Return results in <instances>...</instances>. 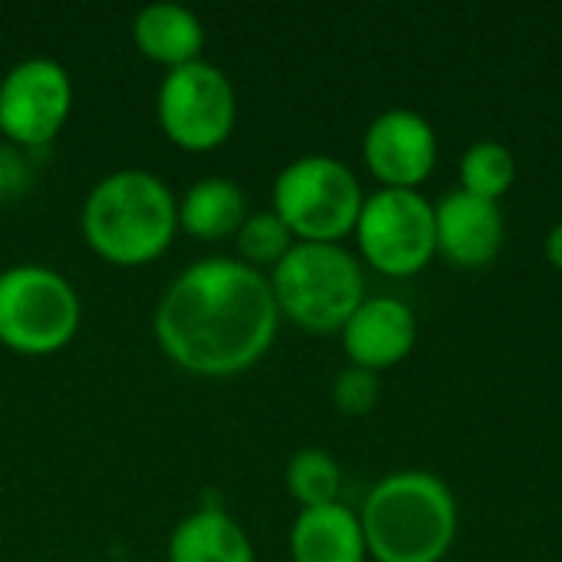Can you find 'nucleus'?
Wrapping results in <instances>:
<instances>
[{
    "mask_svg": "<svg viewBox=\"0 0 562 562\" xmlns=\"http://www.w3.org/2000/svg\"><path fill=\"white\" fill-rule=\"evenodd\" d=\"M366 194L356 171L333 155L293 158L273 181V214L296 244H339L359 224Z\"/></svg>",
    "mask_w": 562,
    "mask_h": 562,
    "instance_id": "5",
    "label": "nucleus"
},
{
    "mask_svg": "<svg viewBox=\"0 0 562 562\" xmlns=\"http://www.w3.org/2000/svg\"><path fill=\"white\" fill-rule=\"evenodd\" d=\"M155 112L161 132L184 151H211L224 145L237 125V92L224 69L198 59L168 76L158 86Z\"/></svg>",
    "mask_w": 562,
    "mask_h": 562,
    "instance_id": "8",
    "label": "nucleus"
},
{
    "mask_svg": "<svg viewBox=\"0 0 562 562\" xmlns=\"http://www.w3.org/2000/svg\"><path fill=\"white\" fill-rule=\"evenodd\" d=\"M247 221V201L231 178H201L178 201V227L194 240H224Z\"/></svg>",
    "mask_w": 562,
    "mask_h": 562,
    "instance_id": "16",
    "label": "nucleus"
},
{
    "mask_svg": "<svg viewBox=\"0 0 562 562\" xmlns=\"http://www.w3.org/2000/svg\"><path fill=\"white\" fill-rule=\"evenodd\" d=\"M175 234L178 198L151 171H112L86 194L82 237L105 263L145 267L171 247Z\"/></svg>",
    "mask_w": 562,
    "mask_h": 562,
    "instance_id": "3",
    "label": "nucleus"
},
{
    "mask_svg": "<svg viewBox=\"0 0 562 562\" xmlns=\"http://www.w3.org/2000/svg\"><path fill=\"white\" fill-rule=\"evenodd\" d=\"M382 395V382L379 372L359 369V366H346L336 379H333V405L349 415V418H362L379 405Z\"/></svg>",
    "mask_w": 562,
    "mask_h": 562,
    "instance_id": "20",
    "label": "nucleus"
},
{
    "mask_svg": "<svg viewBox=\"0 0 562 562\" xmlns=\"http://www.w3.org/2000/svg\"><path fill=\"white\" fill-rule=\"evenodd\" d=\"M30 178H33V171H30L23 151L16 145H10V142L0 145V201H10V198L23 194Z\"/></svg>",
    "mask_w": 562,
    "mask_h": 562,
    "instance_id": "21",
    "label": "nucleus"
},
{
    "mask_svg": "<svg viewBox=\"0 0 562 562\" xmlns=\"http://www.w3.org/2000/svg\"><path fill=\"white\" fill-rule=\"evenodd\" d=\"M517 181V158L504 142H474L461 158V191L497 201Z\"/></svg>",
    "mask_w": 562,
    "mask_h": 562,
    "instance_id": "17",
    "label": "nucleus"
},
{
    "mask_svg": "<svg viewBox=\"0 0 562 562\" xmlns=\"http://www.w3.org/2000/svg\"><path fill=\"white\" fill-rule=\"evenodd\" d=\"M69 109L72 79L46 56H30L0 79V135L16 148L49 145L66 125Z\"/></svg>",
    "mask_w": 562,
    "mask_h": 562,
    "instance_id": "9",
    "label": "nucleus"
},
{
    "mask_svg": "<svg viewBox=\"0 0 562 562\" xmlns=\"http://www.w3.org/2000/svg\"><path fill=\"white\" fill-rule=\"evenodd\" d=\"M547 260L562 273V217L550 227V234H547Z\"/></svg>",
    "mask_w": 562,
    "mask_h": 562,
    "instance_id": "22",
    "label": "nucleus"
},
{
    "mask_svg": "<svg viewBox=\"0 0 562 562\" xmlns=\"http://www.w3.org/2000/svg\"><path fill=\"white\" fill-rule=\"evenodd\" d=\"M132 40L145 59L178 69L201 59L204 26L198 13L181 3H148L132 23Z\"/></svg>",
    "mask_w": 562,
    "mask_h": 562,
    "instance_id": "14",
    "label": "nucleus"
},
{
    "mask_svg": "<svg viewBox=\"0 0 562 562\" xmlns=\"http://www.w3.org/2000/svg\"><path fill=\"white\" fill-rule=\"evenodd\" d=\"M290 557L293 562H366L369 547L359 514L342 501L300 510L290 527Z\"/></svg>",
    "mask_w": 562,
    "mask_h": 562,
    "instance_id": "13",
    "label": "nucleus"
},
{
    "mask_svg": "<svg viewBox=\"0 0 562 562\" xmlns=\"http://www.w3.org/2000/svg\"><path fill=\"white\" fill-rule=\"evenodd\" d=\"M280 310L270 277L237 257H207L181 270L155 306V339L184 372L231 379L273 346Z\"/></svg>",
    "mask_w": 562,
    "mask_h": 562,
    "instance_id": "1",
    "label": "nucleus"
},
{
    "mask_svg": "<svg viewBox=\"0 0 562 562\" xmlns=\"http://www.w3.org/2000/svg\"><path fill=\"white\" fill-rule=\"evenodd\" d=\"M352 234L362 260L395 280L422 273L438 254L435 204L408 188H379L366 194Z\"/></svg>",
    "mask_w": 562,
    "mask_h": 562,
    "instance_id": "7",
    "label": "nucleus"
},
{
    "mask_svg": "<svg viewBox=\"0 0 562 562\" xmlns=\"http://www.w3.org/2000/svg\"><path fill=\"white\" fill-rule=\"evenodd\" d=\"M296 237L290 234V227L273 214V211H260V214H247V221L237 231V254L247 267L260 270L263 267H277L290 250H293Z\"/></svg>",
    "mask_w": 562,
    "mask_h": 562,
    "instance_id": "19",
    "label": "nucleus"
},
{
    "mask_svg": "<svg viewBox=\"0 0 562 562\" xmlns=\"http://www.w3.org/2000/svg\"><path fill=\"white\" fill-rule=\"evenodd\" d=\"M270 290L280 316L300 329L339 333L366 300V273L342 244H293L273 267Z\"/></svg>",
    "mask_w": 562,
    "mask_h": 562,
    "instance_id": "4",
    "label": "nucleus"
},
{
    "mask_svg": "<svg viewBox=\"0 0 562 562\" xmlns=\"http://www.w3.org/2000/svg\"><path fill=\"white\" fill-rule=\"evenodd\" d=\"M286 487H290L293 501L300 504V510L326 507V504L339 501L342 471L333 454H326L319 448H303L286 464Z\"/></svg>",
    "mask_w": 562,
    "mask_h": 562,
    "instance_id": "18",
    "label": "nucleus"
},
{
    "mask_svg": "<svg viewBox=\"0 0 562 562\" xmlns=\"http://www.w3.org/2000/svg\"><path fill=\"white\" fill-rule=\"evenodd\" d=\"M362 158L382 188L418 191L438 165V132L415 109H385L362 135Z\"/></svg>",
    "mask_w": 562,
    "mask_h": 562,
    "instance_id": "10",
    "label": "nucleus"
},
{
    "mask_svg": "<svg viewBox=\"0 0 562 562\" xmlns=\"http://www.w3.org/2000/svg\"><path fill=\"white\" fill-rule=\"evenodd\" d=\"M504 211L497 201L451 191L435 204V237L438 254L461 270H481L497 260L504 247Z\"/></svg>",
    "mask_w": 562,
    "mask_h": 562,
    "instance_id": "11",
    "label": "nucleus"
},
{
    "mask_svg": "<svg viewBox=\"0 0 562 562\" xmlns=\"http://www.w3.org/2000/svg\"><path fill=\"white\" fill-rule=\"evenodd\" d=\"M359 520L375 562H441L458 540V501L431 471L382 477L369 491Z\"/></svg>",
    "mask_w": 562,
    "mask_h": 562,
    "instance_id": "2",
    "label": "nucleus"
},
{
    "mask_svg": "<svg viewBox=\"0 0 562 562\" xmlns=\"http://www.w3.org/2000/svg\"><path fill=\"white\" fill-rule=\"evenodd\" d=\"M82 306L72 283L40 263L0 273V346L16 356H53L79 333Z\"/></svg>",
    "mask_w": 562,
    "mask_h": 562,
    "instance_id": "6",
    "label": "nucleus"
},
{
    "mask_svg": "<svg viewBox=\"0 0 562 562\" xmlns=\"http://www.w3.org/2000/svg\"><path fill=\"white\" fill-rule=\"evenodd\" d=\"M168 562H257V553L227 510L204 507L171 530Z\"/></svg>",
    "mask_w": 562,
    "mask_h": 562,
    "instance_id": "15",
    "label": "nucleus"
},
{
    "mask_svg": "<svg viewBox=\"0 0 562 562\" xmlns=\"http://www.w3.org/2000/svg\"><path fill=\"white\" fill-rule=\"evenodd\" d=\"M339 333L349 366L382 372L408 359L418 339V319L398 296H366Z\"/></svg>",
    "mask_w": 562,
    "mask_h": 562,
    "instance_id": "12",
    "label": "nucleus"
}]
</instances>
